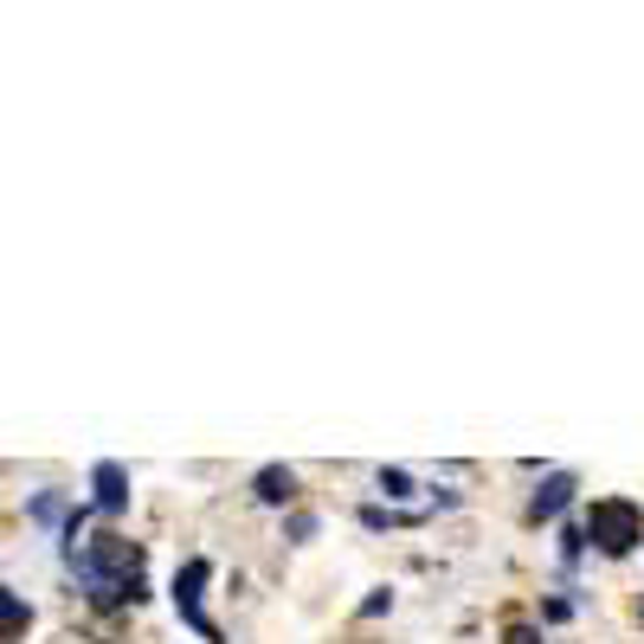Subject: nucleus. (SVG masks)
Wrapping results in <instances>:
<instances>
[{
    "label": "nucleus",
    "instance_id": "f257e3e1",
    "mask_svg": "<svg viewBox=\"0 0 644 644\" xmlns=\"http://www.w3.org/2000/svg\"><path fill=\"white\" fill-rule=\"evenodd\" d=\"M587 541H593L600 555H632L644 541V509L632 496H593V509H587Z\"/></svg>",
    "mask_w": 644,
    "mask_h": 644
},
{
    "label": "nucleus",
    "instance_id": "f03ea898",
    "mask_svg": "<svg viewBox=\"0 0 644 644\" xmlns=\"http://www.w3.org/2000/svg\"><path fill=\"white\" fill-rule=\"evenodd\" d=\"M207 580H213V561H200V555H193L188 568L175 573V612L188 619V625L200 632V638H220V632H213V619L200 612V587H207Z\"/></svg>",
    "mask_w": 644,
    "mask_h": 644
},
{
    "label": "nucleus",
    "instance_id": "7ed1b4c3",
    "mask_svg": "<svg viewBox=\"0 0 644 644\" xmlns=\"http://www.w3.org/2000/svg\"><path fill=\"white\" fill-rule=\"evenodd\" d=\"M91 509H97V516H123V509H129V471H123L116 457H104V464L91 471Z\"/></svg>",
    "mask_w": 644,
    "mask_h": 644
},
{
    "label": "nucleus",
    "instance_id": "20e7f679",
    "mask_svg": "<svg viewBox=\"0 0 644 644\" xmlns=\"http://www.w3.org/2000/svg\"><path fill=\"white\" fill-rule=\"evenodd\" d=\"M568 503H573V477H568V471H555V477H548V484L535 490V503H529V522H555V516H561Z\"/></svg>",
    "mask_w": 644,
    "mask_h": 644
},
{
    "label": "nucleus",
    "instance_id": "39448f33",
    "mask_svg": "<svg viewBox=\"0 0 644 644\" xmlns=\"http://www.w3.org/2000/svg\"><path fill=\"white\" fill-rule=\"evenodd\" d=\"M252 496L277 509V503H291V496H297V477H291L284 464H271V471H258V484H252Z\"/></svg>",
    "mask_w": 644,
    "mask_h": 644
},
{
    "label": "nucleus",
    "instance_id": "423d86ee",
    "mask_svg": "<svg viewBox=\"0 0 644 644\" xmlns=\"http://www.w3.org/2000/svg\"><path fill=\"white\" fill-rule=\"evenodd\" d=\"M59 516H65V496H33V522H59Z\"/></svg>",
    "mask_w": 644,
    "mask_h": 644
},
{
    "label": "nucleus",
    "instance_id": "0eeeda50",
    "mask_svg": "<svg viewBox=\"0 0 644 644\" xmlns=\"http://www.w3.org/2000/svg\"><path fill=\"white\" fill-rule=\"evenodd\" d=\"M380 490L387 496H413V477H407V471H380Z\"/></svg>",
    "mask_w": 644,
    "mask_h": 644
},
{
    "label": "nucleus",
    "instance_id": "6e6552de",
    "mask_svg": "<svg viewBox=\"0 0 644 644\" xmlns=\"http://www.w3.org/2000/svg\"><path fill=\"white\" fill-rule=\"evenodd\" d=\"M503 644H541V632H535V625H509V638Z\"/></svg>",
    "mask_w": 644,
    "mask_h": 644
},
{
    "label": "nucleus",
    "instance_id": "1a4fd4ad",
    "mask_svg": "<svg viewBox=\"0 0 644 644\" xmlns=\"http://www.w3.org/2000/svg\"><path fill=\"white\" fill-rule=\"evenodd\" d=\"M638 619H644V606H638Z\"/></svg>",
    "mask_w": 644,
    "mask_h": 644
}]
</instances>
